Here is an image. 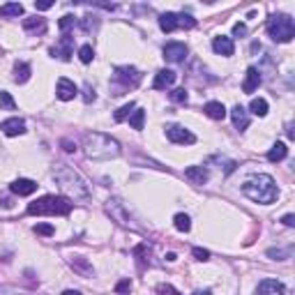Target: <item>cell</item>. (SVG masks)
<instances>
[{"label":"cell","mask_w":295,"mask_h":295,"mask_svg":"<svg viewBox=\"0 0 295 295\" xmlns=\"http://www.w3.org/2000/svg\"><path fill=\"white\" fill-rule=\"evenodd\" d=\"M72 201L67 196H55V194H49V196H42L37 201H32L28 205V215H69L72 212Z\"/></svg>","instance_id":"277c9868"},{"label":"cell","mask_w":295,"mask_h":295,"mask_svg":"<svg viewBox=\"0 0 295 295\" xmlns=\"http://www.w3.org/2000/svg\"><path fill=\"white\" fill-rule=\"evenodd\" d=\"M281 221H284V226L293 228L295 226V215H284V217H281Z\"/></svg>","instance_id":"bcb514c9"},{"label":"cell","mask_w":295,"mask_h":295,"mask_svg":"<svg viewBox=\"0 0 295 295\" xmlns=\"http://www.w3.org/2000/svg\"><path fill=\"white\" fill-rule=\"evenodd\" d=\"M171 99H173L175 104H187L189 95H187V90H185V88H175V90L171 92Z\"/></svg>","instance_id":"8d00e7d4"},{"label":"cell","mask_w":295,"mask_h":295,"mask_svg":"<svg viewBox=\"0 0 295 295\" xmlns=\"http://www.w3.org/2000/svg\"><path fill=\"white\" fill-rule=\"evenodd\" d=\"M159 28L164 32H173L178 28H185V30H191L196 28V19L191 14H175V12H166V14L159 16Z\"/></svg>","instance_id":"52a82bcc"},{"label":"cell","mask_w":295,"mask_h":295,"mask_svg":"<svg viewBox=\"0 0 295 295\" xmlns=\"http://www.w3.org/2000/svg\"><path fill=\"white\" fill-rule=\"evenodd\" d=\"M95 90H92V85L90 83H85L83 85V99H85V104H90V102H95Z\"/></svg>","instance_id":"f35d334b"},{"label":"cell","mask_w":295,"mask_h":295,"mask_svg":"<svg viewBox=\"0 0 295 295\" xmlns=\"http://www.w3.org/2000/svg\"><path fill=\"white\" fill-rule=\"evenodd\" d=\"M286 134H288V138H295V132H293V125H291V122L286 125Z\"/></svg>","instance_id":"c3c4849f"},{"label":"cell","mask_w":295,"mask_h":295,"mask_svg":"<svg viewBox=\"0 0 295 295\" xmlns=\"http://www.w3.org/2000/svg\"><path fill=\"white\" fill-rule=\"evenodd\" d=\"M35 189H37V182L28 180V178H19L9 185V191L16 196H30V194H35Z\"/></svg>","instance_id":"7c38bea8"},{"label":"cell","mask_w":295,"mask_h":295,"mask_svg":"<svg viewBox=\"0 0 295 295\" xmlns=\"http://www.w3.org/2000/svg\"><path fill=\"white\" fill-rule=\"evenodd\" d=\"M23 28H26V32H30V35H44L46 19H42V16H28V19H23Z\"/></svg>","instance_id":"e0dca14e"},{"label":"cell","mask_w":295,"mask_h":295,"mask_svg":"<svg viewBox=\"0 0 295 295\" xmlns=\"http://www.w3.org/2000/svg\"><path fill=\"white\" fill-rule=\"evenodd\" d=\"M268 256L274 258V261H286V258L293 256V247H286V249H268Z\"/></svg>","instance_id":"1f68e13d"},{"label":"cell","mask_w":295,"mask_h":295,"mask_svg":"<svg viewBox=\"0 0 295 295\" xmlns=\"http://www.w3.org/2000/svg\"><path fill=\"white\" fill-rule=\"evenodd\" d=\"M62 295H81V293H79V291H72V288H69V291H65Z\"/></svg>","instance_id":"681fc988"},{"label":"cell","mask_w":295,"mask_h":295,"mask_svg":"<svg viewBox=\"0 0 295 295\" xmlns=\"http://www.w3.org/2000/svg\"><path fill=\"white\" fill-rule=\"evenodd\" d=\"M0 108H7V111H14L16 108V102L12 99L9 92H0Z\"/></svg>","instance_id":"d590c367"},{"label":"cell","mask_w":295,"mask_h":295,"mask_svg":"<svg viewBox=\"0 0 295 295\" xmlns=\"http://www.w3.org/2000/svg\"><path fill=\"white\" fill-rule=\"evenodd\" d=\"M30 79V65L28 62H16L14 65V81L16 83H26Z\"/></svg>","instance_id":"cb8c5ba5"},{"label":"cell","mask_w":295,"mask_h":295,"mask_svg":"<svg viewBox=\"0 0 295 295\" xmlns=\"http://www.w3.org/2000/svg\"><path fill=\"white\" fill-rule=\"evenodd\" d=\"M157 293H159V295H180L173 286H168V284H161V286L157 288Z\"/></svg>","instance_id":"b9f144b4"},{"label":"cell","mask_w":295,"mask_h":295,"mask_svg":"<svg viewBox=\"0 0 295 295\" xmlns=\"http://www.w3.org/2000/svg\"><path fill=\"white\" fill-rule=\"evenodd\" d=\"M231 118H233V125L235 129H240V132H244V129L249 127V113H247V108L244 106H233V111H231Z\"/></svg>","instance_id":"ffe728a7"},{"label":"cell","mask_w":295,"mask_h":295,"mask_svg":"<svg viewBox=\"0 0 295 295\" xmlns=\"http://www.w3.org/2000/svg\"><path fill=\"white\" fill-rule=\"evenodd\" d=\"M185 178L191 185H205L210 175H208V168L205 166H189V168H185Z\"/></svg>","instance_id":"d6986e66"},{"label":"cell","mask_w":295,"mask_h":295,"mask_svg":"<svg viewBox=\"0 0 295 295\" xmlns=\"http://www.w3.org/2000/svg\"><path fill=\"white\" fill-rule=\"evenodd\" d=\"M83 150L90 159H111L120 155V143L102 132H90L83 136Z\"/></svg>","instance_id":"3957f363"},{"label":"cell","mask_w":295,"mask_h":295,"mask_svg":"<svg viewBox=\"0 0 295 295\" xmlns=\"http://www.w3.org/2000/svg\"><path fill=\"white\" fill-rule=\"evenodd\" d=\"M74 26H79V19H76V16H72V14H65L60 21H58V28L62 30V35H67V32L72 30Z\"/></svg>","instance_id":"f1b7e54d"},{"label":"cell","mask_w":295,"mask_h":295,"mask_svg":"<svg viewBox=\"0 0 295 295\" xmlns=\"http://www.w3.org/2000/svg\"><path fill=\"white\" fill-rule=\"evenodd\" d=\"M261 85V72L256 67H249L247 69V76H244V83H242V90L244 92H254Z\"/></svg>","instance_id":"603a6c76"},{"label":"cell","mask_w":295,"mask_h":295,"mask_svg":"<svg viewBox=\"0 0 295 295\" xmlns=\"http://www.w3.org/2000/svg\"><path fill=\"white\" fill-rule=\"evenodd\" d=\"M97 16H83V19H79V26H81V30H85V32H92L95 28H97Z\"/></svg>","instance_id":"d6a6232c"},{"label":"cell","mask_w":295,"mask_h":295,"mask_svg":"<svg viewBox=\"0 0 295 295\" xmlns=\"http://www.w3.org/2000/svg\"><path fill=\"white\" fill-rule=\"evenodd\" d=\"M212 51L215 53H219V55H233L235 53V44H233V39L231 37H215V42H212Z\"/></svg>","instance_id":"ac0fdd59"},{"label":"cell","mask_w":295,"mask_h":295,"mask_svg":"<svg viewBox=\"0 0 295 295\" xmlns=\"http://www.w3.org/2000/svg\"><path fill=\"white\" fill-rule=\"evenodd\" d=\"M191 254H194V258H196V261H208V258H210V251L201 249V247H194V251H191Z\"/></svg>","instance_id":"ab89813d"},{"label":"cell","mask_w":295,"mask_h":295,"mask_svg":"<svg viewBox=\"0 0 295 295\" xmlns=\"http://www.w3.org/2000/svg\"><path fill=\"white\" fill-rule=\"evenodd\" d=\"M268 35L272 37V42L286 44L295 37V23L288 14H274L268 21Z\"/></svg>","instance_id":"5b68a950"},{"label":"cell","mask_w":295,"mask_h":295,"mask_svg":"<svg viewBox=\"0 0 295 295\" xmlns=\"http://www.w3.org/2000/svg\"><path fill=\"white\" fill-rule=\"evenodd\" d=\"M106 210H108V215H111L118 224H122V226H127V228H138V224L134 221V217L129 215V210L125 208V203H122L120 198H111V201L106 203Z\"/></svg>","instance_id":"ba28073f"},{"label":"cell","mask_w":295,"mask_h":295,"mask_svg":"<svg viewBox=\"0 0 295 295\" xmlns=\"http://www.w3.org/2000/svg\"><path fill=\"white\" fill-rule=\"evenodd\" d=\"M215 161H219V164H224V171H226V173H233L235 166H238L235 161H226V159H215Z\"/></svg>","instance_id":"f6af8a7d"},{"label":"cell","mask_w":295,"mask_h":295,"mask_svg":"<svg viewBox=\"0 0 295 295\" xmlns=\"http://www.w3.org/2000/svg\"><path fill=\"white\" fill-rule=\"evenodd\" d=\"M284 284L277 279H263L256 288V295H284Z\"/></svg>","instance_id":"5bb4252c"},{"label":"cell","mask_w":295,"mask_h":295,"mask_svg":"<svg viewBox=\"0 0 295 295\" xmlns=\"http://www.w3.org/2000/svg\"><path fill=\"white\" fill-rule=\"evenodd\" d=\"M69 265H72L81 277H92V274H95V268H92V263L85 256H69Z\"/></svg>","instance_id":"9a60e30c"},{"label":"cell","mask_w":295,"mask_h":295,"mask_svg":"<svg viewBox=\"0 0 295 295\" xmlns=\"http://www.w3.org/2000/svg\"><path fill=\"white\" fill-rule=\"evenodd\" d=\"M242 194L247 198H251L254 203H274L277 196H279V189L270 175L265 173H258V175H251L247 180L242 182Z\"/></svg>","instance_id":"7a4b0ae2"},{"label":"cell","mask_w":295,"mask_h":295,"mask_svg":"<svg viewBox=\"0 0 295 295\" xmlns=\"http://www.w3.org/2000/svg\"><path fill=\"white\" fill-rule=\"evenodd\" d=\"M150 254H152V251H150V247H148V244H138L136 249H134V256H143V258H141L143 263H148V265H155V263H152V261H150Z\"/></svg>","instance_id":"e575fe53"},{"label":"cell","mask_w":295,"mask_h":295,"mask_svg":"<svg viewBox=\"0 0 295 295\" xmlns=\"http://www.w3.org/2000/svg\"><path fill=\"white\" fill-rule=\"evenodd\" d=\"M286 155H288L286 143H274L272 148H270V152H268V159H270V161H284Z\"/></svg>","instance_id":"d4e9b609"},{"label":"cell","mask_w":295,"mask_h":295,"mask_svg":"<svg viewBox=\"0 0 295 295\" xmlns=\"http://www.w3.org/2000/svg\"><path fill=\"white\" fill-rule=\"evenodd\" d=\"M233 35H235V37H244V35H247V26H244V23H235V26H233Z\"/></svg>","instance_id":"7bdbcfd3"},{"label":"cell","mask_w":295,"mask_h":295,"mask_svg":"<svg viewBox=\"0 0 295 295\" xmlns=\"http://www.w3.org/2000/svg\"><path fill=\"white\" fill-rule=\"evenodd\" d=\"M35 7H37L39 12H44V9H51V7H53V2H51V0H44V2H35Z\"/></svg>","instance_id":"7dc6e473"},{"label":"cell","mask_w":295,"mask_h":295,"mask_svg":"<svg viewBox=\"0 0 295 295\" xmlns=\"http://www.w3.org/2000/svg\"><path fill=\"white\" fill-rule=\"evenodd\" d=\"M79 58H81V62H92V58H95V49H92L90 44H83L81 49H79Z\"/></svg>","instance_id":"836d02e7"},{"label":"cell","mask_w":295,"mask_h":295,"mask_svg":"<svg viewBox=\"0 0 295 295\" xmlns=\"http://www.w3.org/2000/svg\"><path fill=\"white\" fill-rule=\"evenodd\" d=\"M51 55L53 58H58V60H72V55H74V37L72 35H62L55 46H51Z\"/></svg>","instance_id":"9c48e42d"},{"label":"cell","mask_w":295,"mask_h":295,"mask_svg":"<svg viewBox=\"0 0 295 295\" xmlns=\"http://www.w3.org/2000/svg\"><path fill=\"white\" fill-rule=\"evenodd\" d=\"M249 111H251V113H254V115H258V118H263V115L268 113V102H265V99H261V97L251 99Z\"/></svg>","instance_id":"83f0119b"},{"label":"cell","mask_w":295,"mask_h":295,"mask_svg":"<svg viewBox=\"0 0 295 295\" xmlns=\"http://www.w3.org/2000/svg\"><path fill=\"white\" fill-rule=\"evenodd\" d=\"M53 180L58 182L60 189L65 191L69 198H74V201H88V198H90L88 182L76 173L72 166H67V164H58V166L53 168Z\"/></svg>","instance_id":"6da1fadb"},{"label":"cell","mask_w":295,"mask_h":295,"mask_svg":"<svg viewBox=\"0 0 295 295\" xmlns=\"http://www.w3.org/2000/svg\"><path fill=\"white\" fill-rule=\"evenodd\" d=\"M113 95H125L127 90L136 88L141 83V72L136 67H129V65H120L113 69Z\"/></svg>","instance_id":"8992f818"},{"label":"cell","mask_w":295,"mask_h":295,"mask_svg":"<svg viewBox=\"0 0 295 295\" xmlns=\"http://www.w3.org/2000/svg\"><path fill=\"white\" fill-rule=\"evenodd\" d=\"M166 138L171 141V143H180V145L196 143V136L191 134L189 129L180 127V125H171V127H166Z\"/></svg>","instance_id":"30bf717a"},{"label":"cell","mask_w":295,"mask_h":295,"mask_svg":"<svg viewBox=\"0 0 295 295\" xmlns=\"http://www.w3.org/2000/svg\"><path fill=\"white\" fill-rule=\"evenodd\" d=\"M134 108H136V104H134V102H129V104L120 106V108H118V111H115V113H113V120H115V122H122V120H127L129 115L134 113Z\"/></svg>","instance_id":"4316f807"},{"label":"cell","mask_w":295,"mask_h":295,"mask_svg":"<svg viewBox=\"0 0 295 295\" xmlns=\"http://www.w3.org/2000/svg\"><path fill=\"white\" fill-rule=\"evenodd\" d=\"M0 129H2V134H7V136H19L26 132V122L21 118H9V120H2L0 122Z\"/></svg>","instance_id":"2e32d148"},{"label":"cell","mask_w":295,"mask_h":295,"mask_svg":"<svg viewBox=\"0 0 295 295\" xmlns=\"http://www.w3.org/2000/svg\"><path fill=\"white\" fill-rule=\"evenodd\" d=\"M60 145H62V150L65 152H76V143L74 141H69V138H62Z\"/></svg>","instance_id":"ee69618b"},{"label":"cell","mask_w":295,"mask_h":295,"mask_svg":"<svg viewBox=\"0 0 295 295\" xmlns=\"http://www.w3.org/2000/svg\"><path fill=\"white\" fill-rule=\"evenodd\" d=\"M129 288H132V281L129 279H122V281H118V284H115V293H127Z\"/></svg>","instance_id":"60d3db41"},{"label":"cell","mask_w":295,"mask_h":295,"mask_svg":"<svg viewBox=\"0 0 295 295\" xmlns=\"http://www.w3.org/2000/svg\"><path fill=\"white\" fill-rule=\"evenodd\" d=\"M203 111L212 120H224V118H226V106L221 104V102H208V104L203 106Z\"/></svg>","instance_id":"7402d4cb"},{"label":"cell","mask_w":295,"mask_h":295,"mask_svg":"<svg viewBox=\"0 0 295 295\" xmlns=\"http://www.w3.org/2000/svg\"><path fill=\"white\" fill-rule=\"evenodd\" d=\"M175 79H178V74H175L173 69H161V72H157V76H155V88H157V90L171 88V85L175 83Z\"/></svg>","instance_id":"44dd1931"},{"label":"cell","mask_w":295,"mask_h":295,"mask_svg":"<svg viewBox=\"0 0 295 295\" xmlns=\"http://www.w3.org/2000/svg\"><path fill=\"white\" fill-rule=\"evenodd\" d=\"M32 231H35V233H37V235H46V238H49V235H53V233H55V228H53L51 224H37V226L32 228Z\"/></svg>","instance_id":"74e56055"},{"label":"cell","mask_w":295,"mask_h":295,"mask_svg":"<svg viewBox=\"0 0 295 295\" xmlns=\"http://www.w3.org/2000/svg\"><path fill=\"white\" fill-rule=\"evenodd\" d=\"M55 95H58V99H62V102H69V99H74L76 95H79V90H76V85L72 83L69 79H58Z\"/></svg>","instance_id":"4fadbf2b"},{"label":"cell","mask_w":295,"mask_h":295,"mask_svg":"<svg viewBox=\"0 0 295 295\" xmlns=\"http://www.w3.org/2000/svg\"><path fill=\"white\" fill-rule=\"evenodd\" d=\"M0 16H23V5L21 2H7L0 7Z\"/></svg>","instance_id":"484cf974"},{"label":"cell","mask_w":295,"mask_h":295,"mask_svg":"<svg viewBox=\"0 0 295 295\" xmlns=\"http://www.w3.org/2000/svg\"><path fill=\"white\" fill-rule=\"evenodd\" d=\"M194 295H210V291L205 288V291H196V293H194Z\"/></svg>","instance_id":"f907efd6"},{"label":"cell","mask_w":295,"mask_h":295,"mask_svg":"<svg viewBox=\"0 0 295 295\" xmlns=\"http://www.w3.org/2000/svg\"><path fill=\"white\" fill-rule=\"evenodd\" d=\"M164 58L168 62H182L187 58V46L182 44V42H168L164 46Z\"/></svg>","instance_id":"8fae6325"},{"label":"cell","mask_w":295,"mask_h":295,"mask_svg":"<svg viewBox=\"0 0 295 295\" xmlns=\"http://www.w3.org/2000/svg\"><path fill=\"white\" fill-rule=\"evenodd\" d=\"M173 224H175V228H178V231H182V233H187V231L191 228L189 217H187V215H182V212L173 217Z\"/></svg>","instance_id":"4dcf8cb0"},{"label":"cell","mask_w":295,"mask_h":295,"mask_svg":"<svg viewBox=\"0 0 295 295\" xmlns=\"http://www.w3.org/2000/svg\"><path fill=\"white\" fill-rule=\"evenodd\" d=\"M143 120H145L143 108H134V113L129 115V125H132L134 129H143Z\"/></svg>","instance_id":"f546056e"}]
</instances>
